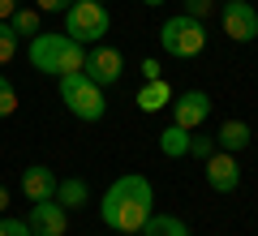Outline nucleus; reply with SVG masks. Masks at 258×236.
Wrapping results in <instances>:
<instances>
[{"mask_svg": "<svg viewBox=\"0 0 258 236\" xmlns=\"http://www.w3.org/2000/svg\"><path fill=\"white\" fill-rule=\"evenodd\" d=\"M99 215H103V223H108L112 232L138 236L142 223L155 215V189H151V181H147V176H138V172L116 176V181L108 185V193H103Z\"/></svg>", "mask_w": 258, "mask_h": 236, "instance_id": "f257e3e1", "label": "nucleus"}, {"mask_svg": "<svg viewBox=\"0 0 258 236\" xmlns=\"http://www.w3.org/2000/svg\"><path fill=\"white\" fill-rule=\"evenodd\" d=\"M30 69L47 73V77H64V73H78L86 64V47L74 43L69 35H52V30H39L30 39Z\"/></svg>", "mask_w": 258, "mask_h": 236, "instance_id": "f03ea898", "label": "nucleus"}, {"mask_svg": "<svg viewBox=\"0 0 258 236\" xmlns=\"http://www.w3.org/2000/svg\"><path fill=\"white\" fill-rule=\"evenodd\" d=\"M56 82H60L64 108L74 112L78 120H86V125L103 120V112H108V103H103V86H95L82 69H78V73H64V77H56Z\"/></svg>", "mask_w": 258, "mask_h": 236, "instance_id": "7ed1b4c3", "label": "nucleus"}, {"mask_svg": "<svg viewBox=\"0 0 258 236\" xmlns=\"http://www.w3.org/2000/svg\"><path fill=\"white\" fill-rule=\"evenodd\" d=\"M159 47H164L168 56H176V60H194V56H203V47H207L203 22L189 18V13L168 18L164 26H159Z\"/></svg>", "mask_w": 258, "mask_h": 236, "instance_id": "20e7f679", "label": "nucleus"}, {"mask_svg": "<svg viewBox=\"0 0 258 236\" xmlns=\"http://www.w3.org/2000/svg\"><path fill=\"white\" fill-rule=\"evenodd\" d=\"M112 30V18H108V5H95V0H74L64 9V35L74 43H103V35Z\"/></svg>", "mask_w": 258, "mask_h": 236, "instance_id": "39448f33", "label": "nucleus"}, {"mask_svg": "<svg viewBox=\"0 0 258 236\" xmlns=\"http://www.w3.org/2000/svg\"><path fill=\"white\" fill-rule=\"evenodd\" d=\"M220 26L232 43H254L258 39V9L249 0H224L220 9Z\"/></svg>", "mask_w": 258, "mask_h": 236, "instance_id": "423d86ee", "label": "nucleus"}, {"mask_svg": "<svg viewBox=\"0 0 258 236\" xmlns=\"http://www.w3.org/2000/svg\"><path fill=\"white\" fill-rule=\"evenodd\" d=\"M82 73L91 77L95 86H116L120 73H125V56H120L116 47H108V43H91V47H86Z\"/></svg>", "mask_w": 258, "mask_h": 236, "instance_id": "0eeeda50", "label": "nucleus"}, {"mask_svg": "<svg viewBox=\"0 0 258 236\" xmlns=\"http://www.w3.org/2000/svg\"><path fill=\"white\" fill-rule=\"evenodd\" d=\"M172 125H181V129H198V125H207V116H211V95L207 91H181V95H172Z\"/></svg>", "mask_w": 258, "mask_h": 236, "instance_id": "6e6552de", "label": "nucleus"}, {"mask_svg": "<svg viewBox=\"0 0 258 236\" xmlns=\"http://www.w3.org/2000/svg\"><path fill=\"white\" fill-rule=\"evenodd\" d=\"M30 236H64L69 232V210L60 202H30V215H26Z\"/></svg>", "mask_w": 258, "mask_h": 236, "instance_id": "1a4fd4ad", "label": "nucleus"}, {"mask_svg": "<svg viewBox=\"0 0 258 236\" xmlns=\"http://www.w3.org/2000/svg\"><path fill=\"white\" fill-rule=\"evenodd\" d=\"M203 172H207V185H211L215 193H232L241 185V164H237V154H228V150H211L203 159Z\"/></svg>", "mask_w": 258, "mask_h": 236, "instance_id": "9d476101", "label": "nucleus"}, {"mask_svg": "<svg viewBox=\"0 0 258 236\" xmlns=\"http://www.w3.org/2000/svg\"><path fill=\"white\" fill-rule=\"evenodd\" d=\"M56 172L52 168H43V164H30L26 172H22V193H26L30 202H52L56 198Z\"/></svg>", "mask_w": 258, "mask_h": 236, "instance_id": "9b49d317", "label": "nucleus"}, {"mask_svg": "<svg viewBox=\"0 0 258 236\" xmlns=\"http://www.w3.org/2000/svg\"><path fill=\"white\" fill-rule=\"evenodd\" d=\"M249 137H254V133H249V125L232 116V120H224V125L215 129V150L241 154V150H249Z\"/></svg>", "mask_w": 258, "mask_h": 236, "instance_id": "f8f14e48", "label": "nucleus"}, {"mask_svg": "<svg viewBox=\"0 0 258 236\" xmlns=\"http://www.w3.org/2000/svg\"><path fill=\"white\" fill-rule=\"evenodd\" d=\"M172 95H176L172 86H168L164 77H155V82H142V91H138V99H134V103H138V112L155 116V112H164L168 103H172Z\"/></svg>", "mask_w": 258, "mask_h": 236, "instance_id": "ddd939ff", "label": "nucleus"}, {"mask_svg": "<svg viewBox=\"0 0 258 236\" xmlns=\"http://www.w3.org/2000/svg\"><path fill=\"white\" fill-rule=\"evenodd\" d=\"M189 129H181V125H168L164 133H159V150L168 154V159H185L189 154Z\"/></svg>", "mask_w": 258, "mask_h": 236, "instance_id": "4468645a", "label": "nucleus"}, {"mask_svg": "<svg viewBox=\"0 0 258 236\" xmlns=\"http://www.w3.org/2000/svg\"><path fill=\"white\" fill-rule=\"evenodd\" d=\"M9 30H13V35H26V39H35L39 35V30H43V13H39V9H22V5H18V9H13V18H9Z\"/></svg>", "mask_w": 258, "mask_h": 236, "instance_id": "2eb2a0df", "label": "nucleus"}, {"mask_svg": "<svg viewBox=\"0 0 258 236\" xmlns=\"http://www.w3.org/2000/svg\"><path fill=\"white\" fill-rule=\"evenodd\" d=\"M138 236H189V227H185L176 215H151Z\"/></svg>", "mask_w": 258, "mask_h": 236, "instance_id": "dca6fc26", "label": "nucleus"}, {"mask_svg": "<svg viewBox=\"0 0 258 236\" xmlns=\"http://www.w3.org/2000/svg\"><path fill=\"white\" fill-rule=\"evenodd\" d=\"M86 198H91V189H86V181H60L56 185V202H60L64 210H78V206H86Z\"/></svg>", "mask_w": 258, "mask_h": 236, "instance_id": "f3484780", "label": "nucleus"}, {"mask_svg": "<svg viewBox=\"0 0 258 236\" xmlns=\"http://www.w3.org/2000/svg\"><path fill=\"white\" fill-rule=\"evenodd\" d=\"M13 112H18V91H13V82L0 73V120L13 116Z\"/></svg>", "mask_w": 258, "mask_h": 236, "instance_id": "a211bd4d", "label": "nucleus"}, {"mask_svg": "<svg viewBox=\"0 0 258 236\" xmlns=\"http://www.w3.org/2000/svg\"><path fill=\"white\" fill-rule=\"evenodd\" d=\"M18 56V35L9 30V22H0V64H9Z\"/></svg>", "mask_w": 258, "mask_h": 236, "instance_id": "6ab92c4d", "label": "nucleus"}, {"mask_svg": "<svg viewBox=\"0 0 258 236\" xmlns=\"http://www.w3.org/2000/svg\"><path fill=\"white\" fill-rule=\"evenodd\" d=\"M211 9H215V0H181V13H189V18H198V22H203Z\"/></svg>", "mask_w": 258, "mask_h": 236, "instance_id": "aec40b11", "label": "nucleus"}, {"mask_svg": "<svg viewBox=\"0 0 258 236\" xmlns=\"http://www.w3.org/2000/svg\"><path fill=\"white\" fill-rule=\"evenodd\" d=\"M0 236H30V227H26V219L5 215V219H0Z\"/></svg>", "mask_w": 258, "mask_h": 236, "instance_id": "412c9836", "label": "nucleus"}, {"mask_svg": "<svg viewBox=\"0 0 258 236\" xmlns=\"http://www.w3.org/2000/svg\"><path fill=\"white\" fill-rule=\"evenodd\" d=\"M211 150H215V137H198V133L189 137V154H194V159H207Z\"/></svg>", "mask_w": 258, "mask_h": 236, "instance_id": "4be33fe9", "label": "nucleus"}, {"mask_svg": "<svg viewBox=\"0 0 258 236\" xmlns=\"http://www.w3.org/2000/svg\"><path fill=\"white\" fill-rule=\"evenodd\" d=\"M69 5H74V0H35V9H39V13H64Z\"/></svg>", "mask_w": 258, "mask_h": 236, "instance_id": "5701e85b", "label": "nucleus"}, {"mask_svg": "<svg viewBox=\"0 0 258 236\" xmlns=\"http://www.w3.org/2000/svg\"><path fill=\"white\" fill-rule=\"evenodd\" d=\"M155 77H164V69H159V60H142V82H155Z\"/></svg>", "mask_w": 258, "mask_h": 236, "instance_id": "b1692460", "label": "nucleus"}, {"mask_svg": "<svg viewBox=\"0 0 258 236\" xmlns=\"http://www.w3.org/2000/svg\"><path fill=\"white\" fill-rule=\"evenodd\" d=\"M13 9H18V0H0V22H9Z\"/></svg>", "mask_w": 258, "mask_h": 236, "instance_id": "393cba45", "label": "nucleus"}, {"mask_svg": "<svg viewBox=\"0 0 258 236\" xmlns=\"http://www.w3.org/2000/svg\"><path fill=\"white\" fill-rule=\"evenodd\" d=\"M9 210V185H0V215Z\"/></svg>", "mask_w": 258, "mask_h": 236, "instance_id": "a878e982", "label": "nucleus"}, {"mask_svg": "<svg viewBox=\"0 0 258 236\" xmlns=\"http://www.w3.org/2000/svg\"><path fill=\"white\" fill-rule=\"evenodd\" d=\"M142 5H147V9H159V5H168V0H142Z\"/></svg>", "mask_w": 258, "mask_h": 236, "instance_id": "bb28decb", "label": "nucleus"}, {"mask_svg": "<svg viewBox=\"0 0 258 236\" xmlns=\"http://www.w3.org/2000/svg\"><path fill=\"white\" fill-rule=\"evenodd\" d=\"M95 5H103V0H95Z\"/></svg>", "mask_w": 258, "mask_h": 236, "instance_id": "cd10ccee", "label": "nucleus"}]
</instances>
